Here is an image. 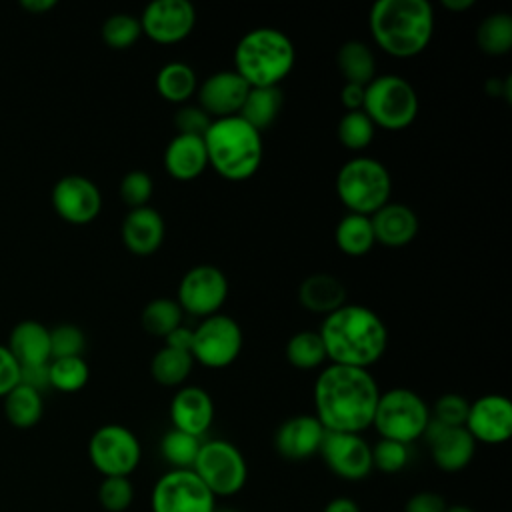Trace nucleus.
<instances>
[{
  "instance_id": "f257e3e1",
  "label": "nucleus",
  "mask_w": 512,
  "mask_h": 512,
  "mask_svg": "<svg viewBox=\"0 0 512 512\" xmlns=\"http://www.w3.org/2000/svg\"><path fill=\"white\" fill-rule=\"evenodd\" d=\"M380 390L366 368L330 364L314 382V416L328 432L360 434L372 426Z\"/></svg>"
},
{
  "instance_id": "f03ea898",
  "label": "nucleus",
  "mask_w": 512,
  "mask_h": 512,
  "mask_svg": "<svg viewBox=\"0 0 512 512\" xmlns=\"http://www.w3.org/2000/svg\"><path fill=\"white\" fill-rule=\"evenodd\" d=\"M318 336L326 360L340 366L366 368L376 364L388 348L384 320L362 304H344L324 316Z\"/></svg>"
},
{
  "instance_id": "7ed1b4c3",
  "label": "nucleus",
  "mask_w": 512,
  "mask_h": 512,
  "mask_svg": "<svg viewBox=\"0 0 512 512\" xmlns=\"http://www.w3.org/2000/svg\"><path fill=\"white\" fill-rule=\"evenodd\" d=\"M368 26L374 42L394 58L420 54L434 34V10L428 0H378Z\"/></svg>"
},
{
  "instance_id": "20e7f679",
  "label": "nucleus",
  "mask_w": 512,
  "mask_h": 512,
  "mask_svg": "<svg viewBox=\"0 0 512 512\" xmlns=\"http://www.w3.org/2000/svg\"><path fill=\"white\" fill-rule=\"evenodd\" d=\"M208 164L230 182L252 178L262 164V134L236 116L214 118L202 136Z\"/></svg>"
},
{
  "instance_id": "39448f33",
  "label": "nucleus",
  "mask_w": 512,
  "mask_h": 512,
  "mask_svg": "<svg viewBox=\"0 0 512 512\" xmlns=\"http://www.w3.org/2000/svg\"><path fill=\"white\" fill-rule=\"evenodd\" d=\"M296 48L288 34L260 26L248 30L234 48V72L250 88L278 86L294 68Z\"/></svg>"
},
{
  "instance_id": "423d86ee",
  "label": "nucleus",
  "mask_w": 512,
  "mask_h": 512,
  "mask_svg": "<svg viewBox=\"0 0 512 512\" xmlns=\"http://www.w3.org/2000/svg\"><path fill=\"white\" fill-rule=\"evenodd\" d=\"M390 192V172L376 158H352L336 174V194L348 212L372 216L390 202Z\"/></svg>"
},
{
  "instance_id": "0eeeda50",
  "label": "nucleus",
  "mask_w": 512,
  "mask_h": 512,
  "mask_svg": "<svg viewBox=\"0 0 512 512\" xmlns=\"http://www.w3.org/2000/svg\"><path fill=\"white\" fill-rule=\"evenodd\" d=\"M362 112L374 126L392 132L404 130L418 116V94L406 78L398 74H380L364 86Z\"/></svg>"
},
{
  "instance_id": "6e6552de",
  "label": "nucleus",
  "mask_w": 512,
  "mask_h": 512,
  "mask_svg": "<svg viewBox=\"0 0 512 512\" xmlns=\"http://www.w3.org/2000/svg\"><path fill=\"white\" fill-rule=\"evenodd\" d=\"M430 418V408L420 394L410 388H390L378 396L372 426L380 438L410 446L424 436Z\"/></svg>"
},
{
  "instance_id": "1a4fd4ad",
  "label": "nucleus",
  "mask_w": 512,
  "mask_h": 512,
  "mask_svg": "<svg viewBox=\"0 0 512 512\" xmlns=\"http://www.w3.org/2000/svg\"><path fill=\"white\" fill-rule=\"evenodd\" d=\"M192 470L216 498L238 494L248 480L244 454L228 440L202 442Z\"/></svg>"
},
{
  "instance_id": "9d476101",
  "label": "nucleus",
  "mask_w": 512,
  "mask_h": 512,
  "mask_svg": "<svg viewBox=\"0 0 512 512\" xmlns=\"http://www.w3.org/2000/svg\"><path fill=\"white\" fill-rule=\"evenodd\" d=\"M242 344L240 324L228 314H212L192 330L190 354L206 368H226L240 356Z\"/></svg>"
},
{
  "instance_id": "9b49d317",
  "label": "nucleus",
  "mask_w": 512,
  "mask_h": 512,
  "mask_svg": "<svg viewBox=\"0 0 512 512\" xmlns=\"http://www.w3.org/2000/svg\"><path fill=\"white\" fill-rule=\"evenodd\" d=\"M88 458L104 478L130 476L140 464L142 446L130 428L104 424L88 440Z\"/></svg>"
},
{
  "instance_id": "f8f14e48",
  "label": "nucleus",
  "mask_w": 512,
  "mask_h": 512,
  "mask_svg": "<svg viewBox=\"0 0 512 512\" xmlns=\"http://www.w3.org/2000/svg\"><path fill=\"white\" fill-rule=\"evenodd\" d=\"M152 512H214L216 496L194 470H170L162 474L150 494Z\"/></svg>"
},
{
  "instance_id": "ddd939ff",
  "label": "nucleus",
  "mask_w": 512,
  "mask_h": 512,
  "mask_svg": "<svg viewBox=\"0 0 512 512\" xmlns=\"http://www.w3.org/2000/svg\"><path fill=\"white\" fill-rule=\"evenodd\" d=\"M228 298V278L212 264H198L186 270L178 284V306L192 316L218 314Z\"/></svg>"
},
{
  "instance_id": "4468645a",
  "label": "nucleus",
  "mask_w": 512,
  "mask_h": 512,
  "mask_svg": "<svg viewBox=\"0 0 512 512\" xmlns=\"http://www.w3.org/2000/svg\"><path fill=\"white\" fill-rule=\"evenodd\" d=\"M318 454L330 472L344 480H362L374 470L372 446L362 438V434L326 430Z\"/></svg>"
},
{
  "instance_id": "2eb2a0df",
  "label": "nucleus",
  "mask_w": 512,
  "mask_h": 512,
  "mask_svg": "<svg viewBox=\"0 0 512 512\" xmlns=\"http://www.w3.org/2000/svg\"><path fill=\"white\" fill-rule=\"evenodd\" d=\"M142 32L158 44H176L196 26V8L188 0H152L138 18Z\"/></svg>"
},
{
  "instance_id": "dca6fc26",
  "label": "nucleus",
  "mask_w": 512,
  "mask_h": 512,
  "mask_svg": "<svg viewBox=\"0 0 512 512\" xmlns=\"http://www.w3.org/2000/svg\"><path fill=\"white\" fill-rule=\"evenodd\" d=\"M52 206L56 214L70 224H88L102 210L98 186L80 174L62 176L52 188Z\"/></svg>"
},
{
  "instance_id": "f3484780",
  "label": "nucleus",
  "mask_w": 512,
  "mask_h": 512,
  "mask_svg": "<svg viewBox=\"0 0 512 512\" xmlns=\"http://www.w3.org/2000/svg\"><path fill=\"white\" fill-rule=\"evenodd\" d=\"M464 428L476 442L502 444L512 436V402L502 394H484L470 402Z\"/></svg>"
},
{
  "instance_id": "a211bd4d",
  "label": "nucleus",
  "mask_w": 512,
  "mask_h": 512,
  "mask_svg": "<svg viewBox=\"0 0 512 512\" xmlns=\"http://www.w3.org/2000/svg\"><path fill=\"white\" fill-rule=\"evenodd\" d=\"M250 86L234 70H220L210 74L198 86V106L214 120L236 116L248 96Z\"/></svg>"
},
{
  "instance_id": "6ab92c4d",
  "label": "nucleus",
  "mask_w": 512,
  "mask_h": 512,
  "mask_svg": "<svg viewBox=\"0 0 512 512\" xmlns=\"http://www.w3.org/2000/svg\"><path fill=\"white\" fill-rule=\"evenodd\" d=\"M424 438L430 444L434 464L444 472H458L474 458L476 440L464 426H442L430 418Z\"/></svg>"
},
{
  "instance_id": "aec40b11",
  "label": "nucleus",
  "mask_w": 512,
  "mask_h": 512,
  "mask_svg": "<svg viewBox=\"0 0 512 512\" xmlns=\"http://www.w3.org/2000/svg\"><path fill=\"white\" fill-rule=\"evenodd\" d=\"M326 430L314 414L284 420L274 434V448L286 460H306L318 454Z\"/></svg>"
},
{
  "instance_id": "412c9836",
  "label": "nucleus",
  "mask_w": 512,
  "mask_h": 512,
  "mask_svg": "<svg viewBox=\"0 0 512 512\" xmlns=\"http://www.w3.org/2000/svg\"><path fill=\"white\" fill-rule=\"evenodd\" d=\"M172 428L202 438L214 420L212 396L200 386H182L170 400Z\"/></svg>"
},
{
  "instance_id": "4be33fe9",
  "label": "nucleus",
  "mask_w": 512,
  "mask_h": 512,
  "mask_svg": "<svg viewBox=\"0 0 512 512\" xmlns=\"http://www.w3.org/2000/svg\"><path fill=\"white\" fill-rule=\"evenodd\" d=\"M166 234V224L162 214L152 208V206H142V208H132L120 228V236L124 246L136 254V256H150L154 254Z\"/></svg>"
},
{
  "instance_id": "5701e85b",
  "label": "nucleus",
  "mask_w": 512,
  "mask_h": 512,
  "mask_svg": "<svg viewBox=\"0 0 512 512\" xmlns=\"http://www.w3.org/2000/svg\"><path fill=\"white\" fill-rule=\"evenodd\" d=\"M374 240L388 248H400L410 244L418 234L416 212L400 202H388L370 216Z\"/></svg>"
},
{
  "instance_id": "b1692460",
  "label": "nucleus",
  "mask_w": 512,
  "mask_h": 512,
  "mask_svg": "<svg viewBox=\"0 0 512 512\" xmlns=\"http://www.w3.org/2000/svg\"><path fill=\"white\" fill-rule=\"evenodd\" d=\"M208 166L202 136L176 134L164 150V168L178 182L196 180Z\"/></svg>"
},
{
  "instance_id": "393cba45",
  "label": "nucleus",
  "mask_w": 512,
  "mask_h": 512,
  "mask_svg": "<svg viewBox=\"0 0 512 512\" xmlns=\"http://www.w3.org/2000/svg\"><path fill=\"white\" fill-rule=\"evenodd\" d=\"M298 302L302 308L326 316L346 304V286L328 272H316L300 282Z\"/></svg>"
},
{
  "instance_id": "a878e982",
  "label": "nucleus",
  "mask_w": 512,
  "mask_h": 512,
  "mask_svg": "<svg viewBox=\"0 0 512 512\" xmlns=\"http://www.w3.org/2000/svg\"><path fill=\"white\" fill-rule=\"evenodd\" d=\"M8 350L20 366L50 362V330L36 320H22L10 332Z\"/></svg>"
},
{
  "instance_id": "bb28decb",
  "label": "nucleus",
  "mask_w": 512,
  "mask_h": 512,
  "mask_svg": "<svg viewBox=\"0 0 512 512\" xmlns=\"http://www.w3.org/2000/svg\"><path fill=\"white\" fill-rule=\"evenodd\" d=\"M280 108H282V90L278 86H260V88L248 90V96L238 116L262 134V130L274 124V120L280 114Z\"/></svg>"
},
{
  "instance_id": "cd10ccee",
  "label": "nucleus",
  "mask_w": 512,
  "mask_h": 512,
  "mask_svg": "<svg viewBox=\"0 0 512 512\" xmlns=\"http://www.w3.org/2000/svg\"><path fill=\"white\" fill-rule=\"evenodd\" d=\"M336 66L346 82L366 86L376 76V60L362 40H346L336 52Z\"/></svg>"
},
{
  "instance_id": "c85d7f7f",
  "label": "nucleus",
  "mask_w": 512,
  "mask_h": 512,
  "mask_svg": "<svg viewBox=\"0 0 512 512\" xmlns=\"http://www.w3.org/2000/svg\"><path fill=\"white\" fill-rule=\"evenodd\" d=\"M198 88L196 72L186 62H168L156 74V92L172 104H184Z\"/></svg>"
},
{
  "instance_id": "c756f323",
  "label": "nucleus",
  "mask_w": 512,
  "mask_h": 512,
  "mask_svg": "<svg viewBox=\"0 0 512 512\" xmlns=\"http://www.w3.org/2000/svg\"><path fill=\"white\" fill-rule=\"evenodd\" d=\"M334 240H336V246L340 248V252H344L346 256L368 254L376 244L370 216L348 212L336 224Z\"/></svg>"
},
{
  "instance_id": "7c9ffc66",
  "label": "nucleus",
  "mask_w": 512,
  "mask_h": 512,
  "mask_svg": "<svg viewBox=\"0 0 512 512\" xmlns=\"http://www.w3.org/2000/svg\"><path fill=\"white\" fill-rule=\"evenodd\" d=\"M44 412L42 392L18 384L4 396V414L16 428H32L40 422Z\"/></svg>"
},
{
  "instance_id": "2f4dec72",
  "label": "nucleus",
  "mask_w": 512,
  "mask_h": 512,
  "mask_svg": "<svg viewBox=\"0 0 512 512\" xmlns=\"http://www.w3.org/2000/svg\"><path fill=\"white\" fill-rule=\"evenodd\" d=\"M194 366V358L186 350H176L170 346L160 348L150 362L152 378L166 388H176L186 382Z\"/></svg>"
},
{
  "instance_id": "473e14b6",
  "label": "nucleus",
  "mask_w": 512,
  "mask_h": 512,
  "mask_svg": "<svg viewBox=\"0 0 512 512\" xmlns=\"http://www.w3.org/2000/svg\"><path fill=\"white\" fill-rule=\"evenodd\" d=\"M476 44L490 56L508 54L512 48V16L508 12L488 14L476 28Z\"/></svg>"
},
{
  "instance_id": "72a5a7b5",
  "label": "nucleus",
  "mask_w": 512,
  "mask_h": 512,
  "mask_svg": "<svg viewBox=\"0 0 512 512\" xmlns=\"http://www.w3.org/2000/svg\"><path fill=\"white\" fill-rule=\"evenodd\" d=\"M182 314L184 312L176 300L154 298L144 306V310L140 314V322L148 334L166 338L174 328L182 326Z\"/></svg>"
},
{
  "instance_id": "f704fd0d",
  "label": "nucleus",
  "mask_w": 512,
  "mask_h": 512,
  "mask_svg": "<svg viewBox=\"0 0 512 512\" xmlns=\"http://www.w3.org/2000/svg\"><path fill=\"white\" fill-rule=\"evenodd\" d=\"M286 360L298 370H314L326 360L324 344L314 330H300L286 342Z\"/></svg>"
},
{
  "instance_id": "c9c22d12",
  "label": "nucleus",
  "mask_w": 512,
  "mask_h": 512,
  "mask_svg": "<svg viewBox=\"0 0 512 512\" xmlns=\"http://www.w3.org/2000/svg\"><path fill=\"white\" fill-rule=\"evenodd\" d=\"M202 440L182 430L170 428L160 440V454L174 470H192Z\"/></svg>"
},
{
  "instance_id": "e433bc0d",
  "label": "nucleus",
  "mask_w": 512,
  "mask_h": 512,
  "mask_svg": "<svg viewBox=\"0 0 512 512\" xmlns=\"http://www.w3.org/2000/svg\"><path fill=\"white\" fill-rule=\"evenodd\" d=\"M90 368L82 356L54 358L48 362L50 386L60 392H78L88 384Z\"/></svg>"
},
{
  "instance_id": "4c0bfd02",
  "label": "nucleus",
  "mask_w": 512,
  "mask_h": 512,
  "mask_svg": "<svg viewBox=\"0 0 512 512\" xmlns=\"http://www.w3.org/2000/svg\"><path fill=\"white\" fill-rule=\"evenodd\" d=\"M140 34H142L140 20L126 12L112 14L102 24V40L112 50L130 48L140 38Z\"/></svg>"
},
{
  "instance_id": "58836bf2",
  "label": "nucleus",
  "mask_w": 512,
  "mask_h": 512,
  "mask_svg": "<svg viewBox=\"0 0 512 512\" xmlns=\"http://www.w3.org/2000/svg\"><path fill=\"white\" fill-rule=\"evenodd\" d=\"M336 132H338V140L344 148L364 150L372 142L376 126L362 110H354V112H346L340 118Z\"/></svg>"
},
{
  "instance_id": "ea45409f",
  "label": "nucleus",
  "mask_w": 512,
  "mask_h": 512,
  "mask_svg": "<svg viewBox=\"0 0 512 512\" xmlns=\"http://www.w3.org/2000/svg\"><path fill=\"white\" fill-rule=\"evenodd\" d=\"M134 500V486L128 476H106L98 486V502L108 512H124Z\"/></svg>"
},
{
  "instance_id": "a19ab883",
  "label": "nucleus",
  "mask_w": 512,
  "mask_h": 512,
  "mask_svg": "<svg viewBox=\"0 0 512 512\" xmlns=\"http://www.w3.org/2000/svg\"><path fill=\"white\" fill-rule=\"evenodd\" d=\"M410 460V450L408 444L396 442V440H386L380 438L372 446V468L386 472V474H396L404 470V466Z\"/></svg>"
},
{
  "instance_id": "79ce46f5",
  "label": "nucleus",
  "mask_w": 512,
  "mask_h": 512,
  "mask_svg": "<svg viewBox=\"0 0 512 512\" xmlns=\"http://www.w3.org/2000/svg\"><path fill=\"white\" fill-rule=\"evenodd\" d=\"M154 192V182L144 170H130L120 180V198L126 206L142 208L148 206Z\"/></svg>"
},
{
  "instance_id": "37998d69",
  "label": "nucleus",
  "mask_w": 512,
  "mask_h": 512,
  "mask_svg": "<svg viewBox=\"0 0 512 512\" xmlns=\"http://www.w3.org/2000/svg\"><path fill=\"white\" fill-rule=\"evenodd\" d=\"M84 346V332L74 324H60L50 330V360L82 356Z\"/></svg>"
},
{
  "instance_id": "c03bdc74",
  "label": "nucleus",
  "mask_w": 512,
  "mask_h": 512,
  "mask_svg": "<svg viewBox=\"0 0 512 512\" xmlns=\"http://www.w3.org/2000/svg\"><path fill=\"white\" fill-rule=\"evenodd\" d=\"M468 408L470 402L456 394V392H448L442 394L432 408V420L442 424V426H464L466 424V416H468Z\"/></svg>"
},
{
  "instance_id": "a18cd8bd",
  "label": "nucleus",
  "mask_w": 512,
  "mask_h": 512,
  "mask_svg": "<svg viewBox=\"0 0 512 512\" xmlns=\"http://www.w3.org/2000/svg\"><path fill=\"white\" fill-rule=\"evenodd\" d=\"M212 118L196 104H184L182 108L176 110L174 124L178 128V134H194V136H204L208 130Z\"/></svg>"
},
{
  "instance_id": "49530a36",
  "label": "nucleus",
  "mask_w": 512,
  "mask_h": 512,
  "mask_svg": "<svg viewBox=\"0 0 512 512\" xmlns=\"http://www.w3.org/2000/svg\"><path fill=\"white\" fill-rule=\"evenodd\" d=\"M20 384V364L8 350L0 344V398H4L14 386Z\"/></svg>"
},
{
  "instance_id": "de8ad7c7",
  "label": "nucleus",
  "mask_w": 512,
  "mask_h": 512,
  "mask_svg": "<svg viewBox=\"0 0 512 512\" xmlns=\"http://www.w3.org/2000/svg\"><path fill=\"white\" fill-rule=\"evenodd\" d=\"M446 508L448 504L444 496L432 490L416 492L404 504V512H446Z\"/></svg>"
},
{
  "instance_id": "09e8293b",
  "label": "nucleus",
  "mask_w": 512,
  "mask_h": 512,
  "mask_svg": "<svg viewBox=\"0 0 512 512\" xmlns=\"http://www.w3.org/2000/svg\"><path fill=\"white\" fill-rule=\"evenodd\" d=\"M20 384L30 386V388L42 392L46 386H50V380H48V364L20 366Z\"/></svg>"
},
{
  "instance_id": "8fccbe9b",
  "label": "nucleus",
  "mask_w": 512,
  "mask_h": 512,
  "mask_svg": "<svg viewBox=\"0 0 512 512\" xmlns=\"http://www.w3.org/2000/svg\"><path fill=\"white\" fill-rule=\"evenodd\" d=\"M340 100H342V106H344L348 112L362 110V104H364V86L346 82V84L342 86V90H340Z\"/></svg>"
},
{
  "instance_id": "3c124183",
  "label": "nucleus",
  "mask_w": 512,
  "mask_h": 512,
  "mask_svg": "<svg viewBox=\"0 0 512 512\" xmlns=\"http://www.w3.org/2000/svg\"><path fill=\"white\" fill-rule=\"evenodd\" d=\"M190 344H192V328H186V326L174 328V330L164 338V346H170V348H176V350H186V352H190Z\"/></svg>"
},
{
  "instance_id": "603ef678",
  "label": "nucleus",
  "mask_w": 512,
  "mask_h": 512,
  "mask_svg": "<svg viewBox=\"0 0 512 512\" xmlns=\"http://www.w3.org/2000/svg\"><path fill=\"white\" fill-rule=\"evenodd\" d=\"M322 512H360V506L348 496H336L324 506Z\"/></svg>"
},
{
  "instance_id": "864d4df0",
  "label": "nucleus",
  "mask_w": 512,
  "mask_h": 512,
  "mask_svg": "<svg viewBox=\"0 0 512 512\" xmlns=\"http://www.w3.org/2000/svg\"><path fill=\"white\" fill-rule=\"evenodd\" d=\"M20 6L32 14H44L56 6V0H22Z\"/></svg>"
},
{
  "instance_id": "5fc2aeb1",
  "label": "nucleus",
  "mask_w": 512,
  "mask_h": 512,
  "mask_svg": "<svg viewBox=\"0 0 512 512\" xmlns=\"http://www.w3.org/2000/svg\"><path fill=\"white\" fill-rule=\"evenodd\" d=\"M476 4V0H442V6L450 12H464L470 10Z\"/></svg>"
},
{
  "instance_id": "6e6d98bb",
  "label": "nucleus",
  "mask_w": 512,
  "mask_h": 512,
  "mask_svg": "<svg viewBox=\"0 0 512 512\" xmlns=\"http://www.w3.org/2000/svg\"><path fill=\"white\" fill-rule=\"evenodd\" d=\"M446 512H474L470 506H464V504H454V506H448Z\"/></svg>"
},
{
  "instance_id": "4d7b16f0",
  "label": "nucleus",
  "mask_w": 512,
  "mask_h": 512,
  "mask_svg": "<svg viewBox=\"0 0 512 512\" xmlns=\"http://www.w3.org/2000/svg\"><path fill=\"white\" fill-rule=\"evenodd\" d=\"M214 512H236V510H230V508H224V510H220V508H216Z\"/></svg>"
}]
</instances>
